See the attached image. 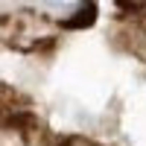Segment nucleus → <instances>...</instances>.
Instances as JSON below:
<instances>
[{"mask_svg":"<svg viewBox=\"0 0 146 146\" xmlns=\"http://www.w3.org/2000/svg\"><path fill=\"white\" fill-rule=\"evenodd\" d=\"M44 6H50V9H70V6H76L79 0H41Z\"/></svg>","mask_w":146,"mask_h":146,"instance_id":"obj_2","label":"nucleus"},{"mask_svg":"<svg viewBox=\"0 0 146 146\" xmlns=\"http://www.w3.org/2000/svg\"><path fill=\"white\" fill-rule=\"evenodd\" d=\"M94 18H96V6H94V3H85L73 18L64 21V27H70V29H82V27H91Z\"/></svg>","mask_w":146,"mask_h":146,"instance_id":"obj_1","label":"nucleus"}]
</instances>
